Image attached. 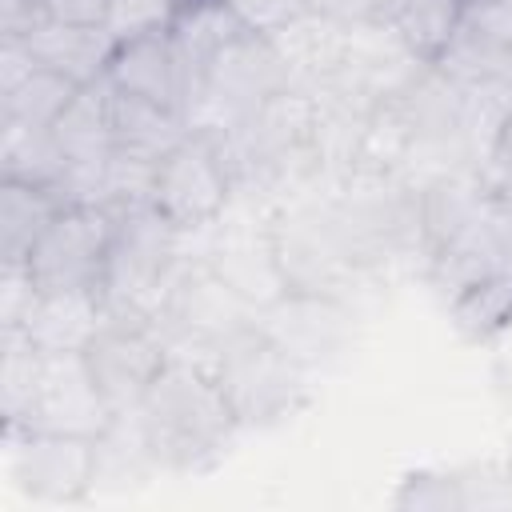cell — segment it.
<instances>
[{"instance_id": "cell-1", "label": "cell", "mask_w": 512, "mask_h": 512, "mask_svg": "<svg viewBox=\"0 0 512 512\" xmlns=\"http://www.w3.org/2000/svg\"><path fill=\"white\" fill-rule=\"evenodd\" d=\"M132 420L152 464L168 472L208 468L240 432V420L216 384L212 360L200 356H172Z\"/></svg>"}, {"instance_id": "cell-2", "label": "cell", "mask_w": 512, "mask_h": 512, "mask_svg": "<svg viewBox=\"0 0 512 512\" xmlns=\"http://www.w3.org/2000/svg\"><path fill=\"white\" fill-rule=\"evenodd\" d=\"M216 384L236 412L240 428H264L296 412L308 396V364L280 336H272L260 320L232 340H224L212 356Z\"/></svg>"}, {"instance_id": "cell-3", "label": "cell", "mask_w": 512, "mask_h": 512, "mask_svg": "<svg viewBox=\"0 0 512 512\" xmlns=\"http://www.w3.org/2000/svg\"><path fill=\"white\" fill-rule=\"evenodd\" d=\"M180 228L168 224L148 200L116 208V236L104 264V308L136 312L156 324V312L180 268Z\"/></svg>"}, {"instance_id": "cell-4", "label": "cell", "mask_w": 512, "mask_h": 512, "mask_svg": "<svg viewBox=\"0 0 512 512\" xmlns=\"http://www.w3.org/2000/svg\"><path fill=\"white\" fill-rule=\"evenodd\" d=\"M236 192V172L216 132L188 128L156 164L148 184V204L180 232L208 228L224 216Z\"/></svg>"}, {"instance_id": "cell-5", "label": "cell", "mask_w": 512, "mask_h": 512, "mask_svg": "<svg viewBox=\"0 0 512 512\" xmlns=\"http://www.w3.org/2000/svg\"><path fill=\"white\" fill-rule=\"evenodd\" d=\"M256 308L244 304L200 256L196 264L180 260L172 288L156 312V328L164 332L172 356L196 352L200 360H212L224 340L256 324Z\"/></svg>"}, {"instance_id": "cell-6", "label": "cell", "mask_w": 512, "mask_h": 512, "mask_svg": "<svg viewBox=\"0 0 512 512\" xmlns=\"http://www.w3.org/2000/svg\"><path fill=\"white\" fill-rule=\"evenodd\" d=\"M168 360L172 348L148 316L112 312V308L104 312V324L84 348V364L116 416H132L140 408V400L148 396V388L156 384Z\"/></svg>"}, {"instance_id": "cell-7", "label": "cell", "mask_w": 512, "mask_h": 512, "mask_svg": "<svg viewBox=\"0 0 512 512\" xmlns=\"http://www.w3.org/2000/svg\"><path fill=\"white\" fill-rule=\"evenodd\" d=\"M116 236V208L108 204H64L28 252V272L40 292L100 288L108 248Z\"/></svg>"}, {"instance_id": "cell-8", "label": "cell", "mask_w": 512, "mask_h": 512, "mask_svg": "<svg viewBox=\"0 0 512 512\" xmlns=\"http://www.w3.org/2000/svg\"><path fill=\"white\" fill-rule=\"evenodd\" d=\"M12 444V480L36 504H76L100 484V440L68 432L4 428Z\"/></svg>"}, {"instance_id": "cell-9", "label": "cell", "mask_w": 512, "mask_h": 512, "mask_svg": "<svg viewBox=\"0 0 512 512\" xmlns=\"http://www.w3.org/2000/svg\"><path fill=\"white\" fill-rule=\"evenodd\" d=\"M116 420L120 416L112 412V404L96 388V380L84 364V352H56V356L44 352L36 396H32V404H28V412L16 428L104 440Z\"/></svg>"}, {"instance_id": "cell-10", "label": "cell", "mask_w": 512, "mask_h": 512, "mask_svg": "<svg viewBox=\"0 0 512 512\" xmlns=\"http://www.w3.org/2000/svg\"><path fill=\"white\" fill-rule=\"evenodd\" d=\"M104 80L116 92L164 104L172 112H180L188 120V100H192V76L172 44V32L160 36H140V40H124L116 44Z\"/></svg>"}, {"instance_id": "cell-11", "label": "cell", "mask_w": 512, "mask_h": 512, "mask_svg": "<svg viewBox=\"0 0 512 512\" xmlns=\"http://www.w3.org/2000/svg\"><path fill=\"white\" fill-rule=\"evenodd\" d=\"M204 260H208V268H212L244 304H252L256 312H272V308H280V304L292 296L288 276H284L280 256H276L272 224L224 232V240H220L216 248H208Z\"/></svg>"}, {"instance_id": "cell-12", "label": "cell", "mask_w": 512, "mask_h": 512, "mask_svg": "<svg viewBox=\"0 0 512 512\" xmlns=\"http://www.w3.org/2000/svg\"><path fill=\"white\" fill-rule=\"evenodd\" d=\"M104 292L100 288H60L40 292L20 332L48 356L56 352H84L96 328L104 324Z\"/></svg>"}, {"instance_id": "cell-13", "label": "cell", "mask_w": 512, "mask_h": 512, "mask_svg": "<svg viewBox=\"0 0 512 512\" xmlns=\"http://www.w3.org/2000/svg\"><path fill=\"white\" fill-rule=\"evenodd\" d=\"M32 56L40 60V68H52L76 84H96L108 72V60L116 52V40L104 28H72V24H56V20H40L28 36Z\"/></svg>"}, {"instance_id": "cell-14", "label": "cell", "mask_w": 512, "mask_h": 512, "mask_svg": "<svg viewBox=\"0 0 512 512\" xmlns=\"http://www.w3.org/2000/svg\"><path fill=\"white\" fill-rule=\"evenodd\" d=\"M460 16H464V0H380L372 20L388 24L396 40L432 68L460 32Z\"/></svg>"}, {"instance_id": "cell-15", "label": "cell", "mask_w": 512, "mask_h": 512, "mask_svg": "<svg viewBox=\"0 0 512 512\" xmlns=\"http://www.w3.org/2000/svg\"><path fill=\"white\" fill-rule=\"evenodd\" d=\"M448 320L468 344H488L512 328V268L480 272L456 284L448 300Z\"/></svg>"}, {"instance_id": "cell-16", "label": "cell", "mask_w": 512, "mask_h": 512, "mask_svg": "<svg viewBox=\"0 0 512 512\" xmlns=\"http://www.w3.org/2000/svg\"><path fill=\"white\" fill-rule=\"evenodd\" d=\"M64 208L56 188L0 180V264H28V252Z\"/></svg>"}, {"instance_id": "cell-17", "label": "cell", "mask_w": 512, "mask_h": 512, "mask_svg": "<svg viewBox=\"0 0 512 512\" xmlns=\"http://www.w3.org/2000/svg\"><path fill=\"white\" fill-rule=\"evenodd\" d=\"M184 132H188V120L180 112L112 88V136H116V152L156 164Z\"/></svg>"}, {"instance_id": "cell-18", "label": "cell", "mask_w": 512, "mask_h": 512, "mask_svg": "<svg viewBox=\"0 0 512 512\" xmlns=\"http://www.w3.org/2000/svg\"><path fill=\"white\" fill-rule=\"evenodd\" d=\"M68 164H96L108 160L116 152V136H112V88L108 80L84 84L76 92V100L64 108V116L52 124Z\"/></svg>"}, {"instance_id": "cell-19", "label": "cell", "mask_w": 512, "mask_h": 512, "mask_svg": "<svg viewBox=\"0 0 512 512\" xmlns=\"http://www.w3.org/2000/svg\"><path fill=\"white\" fill-rule=\"evenodd\" d=\"M240 36H244V28L224 8V0H196V4L180 8L176 24H172V44H176V52H180V60H184V68L192 76V92H196L204 68Z\"/></svg>"}, {"instance_id": "cell-20", "label": "cell", "mask_w": 512, "mask_h": 512, "mask_svg": "<svg viewBox=\"0 0 512 512\" xmlns=\"http://www.w3.org/2000/svg\"><path fill=\"white\" fill-rule=\"evenodd\" d=\"M68 156L52 128L0 120V180H24L40 188H60Z\"/></svg>"}, {"instance_id": "cell-21", "label": "cell", "mask_w": 512, "mask_h": 512, "mask_svg": "<svg viewBox=\"0 0 512 512\" xmlns=\"http://www.w3.org/2000/svg\"><path fill=\"white\" fill-rule=\"evenodd\" d=\"M84 84L52 72V68H36L24 84H16L12 92L0 96V120L8 124H32V128H52L64 108L76 100Z\"/></svg>"}, {"instance_id": "cell-22", "label": "cell", "mask_w": 512, "mask_h": 512, "mask_svg": "<svg viewBox=\"0 0 512 512\" xmlns=\"http://www.w3.org/2000/svg\"><path fill=\"white\" fill-rule=\"evenodd\" d=\"M44 368V352L20 332V328H0V416L4 428H16L36 396Z\"/></svg>"}, {"instance_id": "cell-23", "label": "cell", "mask_w": 512, "mask_h": 512, "mask_svg": "<svg viewBox=\"0 0 512 512\" xmlns=\"http://www.w3.org/2000/svg\"><path fill=\"white\" fill-rule=\"evenodd\" d=\"M176 16H180L176 0H112L104 32L116 44L140 40V36H160V32H172Z\"/></svg>"}, {"instance_id": "cell-24", "label": "cell", "mask_w": 512, "mask_h": 512, "mask_svg": "<svg viewBox=\"0 0 512 512\" xmlns=\"http://www.w3.org/2000/svg\"><path fill=\"white\" fill-rule=\"evenodd\" d=\"M396 508H428V512H460L472 508V492L464 488L460 472H412L404 476L400 492L392 496Z\"/></svg>"}, {"instance_id": "cell-25", "label": "cell", "mask_w": 512, "mask_h": 512, "mask_svg": "<svg viewBox=\"0 0 512 512\" xmlns=\"http://www.w3.org/2000/svg\"><path fill=\"white\" fill-rule=\"evenodd\" d=\"M224 8L236 16V24L248 36H260V40H276L284 28H292L308 12L304 0H224Z\"/></svg>"}, {"instance_id": "cell-26", "label": "cell", "mask_w": 512, "mask_h": 512, "mask_svg": "<svg viewBox=\"0 0 512 512\" xmlns=\"http://www.w3.org/2000/svg\"><path fill=\"white\" fill-rule=\"evenodd\" d=\"M460 32L512 60V0H464Z\"/></svg>"}, {"instance_id": "cell-27", "label": "cell", "mask_w": 512, "mask_h": 512, "mask_svg": "<svg viewBox=\"0 0 512 512\" xmlns=\"http://www.w3.org/2000/svg\"><path fill=\"white\" fill-rule=\"evenodd\" d=\"M484 160H488V168L480 172V184L496 200L512 204V96L500 108V120H496V132H492V144H488Z\"/></svg>"}, {"instance_id": "cell-28", "label": "cell", "mask_w": 512, "mask_h": 512, "mask_svg": "<svg viewBox=\"0 0 512 512\" xmlns=\"http://www.w3.org/2000/svg\"><path fill=\"white\" fill-rule=\"evenodd\" d=\"M40 300V284L28 264H0V328H20Z\"/></svg>"}, {"instance_id": "cell-29", "label": "cell", "mask_w": 512, "mask_h": 512, "mask_svg": "<svg viewBox=\"0 0 512 512\" xmlns=\"http://www.w3.org/2000/svg\"><path fill=\"white\" fill-rule=\"evenodd\" d=\"M36 68H40V60L32 56L24 36H0V96L12 92L16 84H24Z\"/></svg>"}, {"instance_id": "cell-30", "label": "cell", "mask_w": 512, "mask_h": 512, "mask_svg": "<svg viewBox=\"0 0 512 512\" xmlns=\"http://www.w3.org/2000/svg\"><path fill=\"white\" fill-rule=\"evenodd\" d=\"M112 0H44V20L72 28H104Z\"/></svg>"}, {"instance_id": "cell-31", "label": "cell", "mask_w": 512, "mask_h": 512, "mask_svg": "<svg viewBox=\"0 0 512 512\" xmlns=\"http://www.w3.org/2000/svg\"><path fill=\"white\" fill-rule=\"evenodd\" d=\"M44 20V0H0V36H28Z\"/></svg>"}, {"instance_id": "cell-32", "label": "cell", "mask_w": 512, "mask_h": 512, "mask_svg": "<svg viewBox=\"0 0 512 512\" xmlns=\"http://www.w3.org/2000/svg\"><path fill=\"white\" fill-rule=\"evenodd\" d=\"M504 468H508V476H512V436H508V452H504Z\"/></svg>"}, {"instance_id": "cell-33", "label": "cell", "mask_w": 512, "mask_h": 512, "mask_svg": "<svg viewBox=\"0 0 512 512\" xmlns=\"http://www.w3.org/2000/svg\"><path fill=\"white\" fill-rule=\"evenodd\" d=\"M176 4H180V8H184V4H196V0H176Z\"/></svg>"}, {"instance_id": "cell-34", "label": "cell", "mask_w": 512, "mask_h": 512, "mask_svg": "<svg viewBox=\"0 0 512 512\" xmlns=\"http://www.w3.org/2000/svg\"><path fill=\"white\" fill-rule=\"evenodd\" d=\"M508 80H512V60H508Z\"/></svg>"}]
</instances>
